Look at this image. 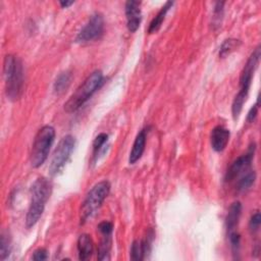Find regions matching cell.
Returning <instances> with one entry per match:
<instances>
[{
	"instance_id": "cell-11",
	"label": "cell",
	"mask_w": 261,
	"mask_h": 261,
	"mask_svg": "<svg viewBox=\"0 0 261 261\" xmlns=\"http://www.w3.org/2000/svg\"><path fill=\"white\" fill-rule=\"evenodd\" d=\"M231 138L230 129L222 125L215 126L210 135V143L211 147L216 152H221L225 149L226 145L229 144Z\"/></svg>"
},
{
	"instance_id": "cell-10",
	"label": "cell",
	"mask_w": 261,
	"mask_h": 261,
	"mask_svg": "<svg viewBox=\"0 0 261 261\" xmlns=\"http://www.w3.org/2000/svg\"><path fill=\"white\" fill-rule=\"evenodd\" d=\"M125 17H126V27L130 33H135L141 24L142 21V11L141 3L129 0L125 3L124 7Z\"/></svg>"
},
{
	"instance_id": "cell-16",
	"label": "cell",
	"mask_w": 261,
	"mask_h": 261,
	"mask_svg": "<svg viewBox=\"0 0 261 261\" xmlns=\"http://www.w3.org/2000/svg\"><path fill=\"white\" fill-rule=\"evenodd\" d=\"M72 77L73 76L70 71H66V72H62L61 74H59L53 85L54 92L56 94H62L63 92H66L71 85Z\"/></svg>"
},
{
	"instance_id": "cell-23",
	"label": "cell",
	"mask_w": 261,
	"mask_h": 261,
	"mask_svg": "<svg viewBox=\"0 0 261 261\" xmlns=\"http://www.w3.org/2000/svg\"><path fill=\"white\" fill-rule=\"evenodd\" d=\"M107 140H108V135L105 133H101L95 138V140L93 142V153H94L95 158L97 157V155H98L99 151L102 149V147H104Z\"/></svg>"
},
{
	"instance_id": "cell-8",
	"label": "cell",
	"mask_w": 261,
	"mask_h": 261,
	"mask_svg": "<svg viewBox=\"0 0 261 261\" xmlns=\"http://www.w3.org/2000/svg\"><path fill=\"white\" fill-rule=\"evenodd\" d=\"M104 31V19L100 13L91 16L87 24L78 34L76 41L78 43H86L99 39Z\"/></svg>"
},
{
	"instance_id": "cell-5",
	"label": "cell",
	"mask_w": 261,
	"mask_h": 261,
	"mask_svg": "<svg viewBox=\"0 0 261 261\" xmlns=\"http://www.w3.org/2000/svg\"><path fill=\"white\" fill-rule=\"evenodd\" d=\"M110 192V184L108 181H101L94 185L86 195L80 209L81 223L87 222L92 218L99 208L102 206L104 200Z\"/></svg>"
},
{
	"instance_id": "cell-14",
	"label": "cell",
	"mask_w": 261,
	"mask_h": 261,
	"mask_svg": "<svg viewBox=\"0 0 261 261\" xmlns=\"http://www.w3.org/2000/svg\"><path fill=\"white\" fill-rule=\"evenodd\" d=\"M94 250V244L91 236L87 234H83L78 239V252H79V259L80 260H87L89 259Z\"/></svg>"
},
{
	"instance_id": "cell-22",
	"label": "cell",
	"mask_w": 261,
	"mask_h": 261,
	"mask_svg": "<svg viewBox=\"0 0 261 261\" xmlns=\"http://www.w3.org/2000/svg\"><path fill=\"white\" fill-rule=\"evenodd\" d=\"M227 237H229V240H230V244H231V248H232V251H233L234 258L239 259L241 236L237 231H235V232H232V233L227 234Z\"/></svg>"
},
{
	"instance_id": "cell-3",
	"label": "cell",
	"mask_w": 261,
	"mask_h": 261,
	"mask_svg": "<svg viewBox=\"0 0 261 261\" xmlns=\"http://www.w3.org/2000/svg\"><path fill=\"white\" fill-rule=\"evenodd\" d=\"M260 47L258 46L250 55L249 59L247 60L243 72L241 74V78H240V90L238 92V94L236 95L234 101H233V105H232V113H233V117L234 119H238V117L240 116V113L243 109V106L247 100L248 97V93H249V89L252 83V79L254 76V73L258 67L259 63V59H260Z\"/></svg>"
},
{
	"instance_id": "cell-29",
	"label": "cell",
	"mask_w": 261,
	"mask_h": 261,
	"mask_svg": "<svg viewBox=\"0 0 261 261\" xmlns=\"http://www.w3.org/2000/svg\"><path fill=\"white\" fill-rule=\"evenodd\" d=\"M59 4H60V6H61V8L67 9V8L71 7L72 5H74V2H60Z\"/></svg>"
},
{
	"instance_id": "cell-15",
	"label": "cell",
	"mask_w": 261,
	"mask_h": 261,
	"mask_svg": "<svg viewBox=\"0 0 261 261\" xmlns=\"http://www.w3.org/2000/svg\"><path fill=\"white\" fill-rule=\"evenodd\" d=\"M173 6H174V3L168 2V3H166V5L160 9V11L158 12V14L155 16V18L151 21V23H150V25H149V28H148V33H149V34L156 33V32L160 29V27H161V25H162V23H164V21H165V19H166V16H167L168 12L170 11V9H172Z\"/></svg>"
},
{
	"instance_id": "cell-4",
	"label": "cell",
	"mask_w": 261,
	"mask_h": 261,
	"mask_svg": "<svg viewBox=\"0 0 261 261\" xmlns=\"http://www.w3.org/2000/svg\"><path fill=\"white\" fill-rule=\"evenodd\" d=\"M103 81L104 78L101 71L93 72L66 102L64 110L69 113L79 110L102 86Z\"/></svg>"
},
{
	"instance_id": "cell-26",
	"label": "cell",
	"mask_w": 261,
	"mask_h": 261,
	"mask_svg": "<svg viewBox=\"0 0 261 261\" xmlns=\"http://www.w3.org/2000/svg\"><path fill=\"white\" fill-rule=\"evenodd\" d=\"M99 233L101 235H105V234H112V231H113V224L109 221H102L98 224L97 226Z\"/></svg>"
},
{
	"instance_id": "cell-27",
	"label": "cell",
	"mask_w": 261,
	"mask_h": 261,
	"mask_svg": "<svg viewBox=\"0 0 261 261\" xmlns=\"http://www.w3.org/2000/svg\"><path fill=\"white\" fill-rule=\"evenodd\" d=\"M48 258V252L46 249L44 248H39L37 249L34 253H33V256H32V259L33 260H38V261H42V260H46Z\"/></svg>"
},
{
	"instance_id": "cell-19",
	"label": "cell",
	"mask_w": 261,
	"mask_h": 261,
	"mask_svg": "<svg viewBox=\"0 0 261 261\" xmlns=\"http://www.w3.org/2000/svg\"><path fill=\"white\" fill-rule=\"evenodd\" d=\"M149 253L144 241H134L132 244V248H130V259L139 261L143 260L146 256V254Z\"/></svg>"
},
{
	"instance_id": "cell-24",
	"label": "cell",
	"mask_w": 261,
	"mask_h": 261,
	"mask_svg": "<svg viewBox=\"0 0 261 261\" xmlns=\"http://www.w3.org/2000/svg\"><path fill=\"white\" fill-rule=\"evenodd\" d=\"M223 6H224V3L215 4L214 15H213V23L215 26H219L221 23V19L223 15Z\"/></svg>"
},
{
	"instance_id": "cell-20",
	"label": "cell",
	"mask_w": 261,
	"mask_h": 261,
	"mask_svg": "<svg viewBox=\"0 0 261 261\" xmlns=\"http://www.w3.org/2000/svg\"><path fill=\"white\" fill-rule=\"evenodd\" d=\"M240 45H241L240 40L233 39V38L224 40V42H223V43L221 44V46H220L219 57L224 58L225 56H227L229 54H231L233 51H235L236 49H238Z\"/></svg>"
},
{
	"instance_id": "cell-9",
	"label": "cell",
	"mask_w": 261,
	"mask_h": 261,
	"mask_svg": "<svg viewBox=\"0 0 261 261\" xmlns=\"http://www.w3.org/2000/svg\"><path fill=\"white\" fill-rule=\"evenodd\" d=\"M255 150H256V144L252 143L250 145L247 153L238 157L232 164V166L230 167V169L227 170V172L225 174L224 181L226 183H232V182L236 181L243 174H245L246 172L251 170V165H252V160L254 158Z\"/></svg>"
},
{
	"instance_id": "cell-13",
	"label": "cell",
	"mask_w": 261,
	"mask_h": 261,
	"mask_svg": "<svg viewBox=\"0 0 261 261\" xmlns=\"http://www.w3.org/2000/svg\"><path fill=\"white\" fill-rule=\"evenodd\" d=\"M242 213V204L239 201L234 202L227 211V215L225 218V226H226V232L227 234L237 231L239 220L241 217Z\"/></svg>"
},
{
	"instance_id": "cell-6",
	"label": "cell",
	"mask_w": 261,
	"mask_h": 261,
	"mask_svg": "<svg viewBox=\"0 0 261 261\" xmlns=\"http://www.w3.org/2000/svg\"><path fill=\"white\" fill-rule=\"evenodd\" d=\"M55 139V129L51 125H44L41 127L34 139L31 150L30 161L35 169L40 168L48 158L50 149Z\"/></svg>"
},
{
	"instance_id": "cell-1",
	"label": "cell",
	"mask_w": 261,
	"mask_h": 261,
	"mask_svg": "<svg viewBox=\"0 0 261 261\" xmlns=\"http://www.w3.org/2000/svg\"><path fill=\"white\" fill-rule=\"evenodd\" d=\"M52 192V184L46 178L37 179L31 187V202L26 217V226L33 227L41 218Z\"/></svg>"
},
{
	"instance_id": "cell-2",
	"label": "cell",
	"mask_w": 261,
	"mask_h": 261,
	"mask_svg": "<svg viewBox=\"0 0 261 261\" xmlns=\"http://www.w3.org/2000/svg\"><path fill=\"white\" fill-rule=\"evenodd\" d=\"M4 73L8 98L12 101L19 100L24 89V70L21 59L13 54L7 55Z\"/></svg>"
},
{
	"instance_id": "cell-28",
	"label": "cell",
	"mask_w": 261,
	"mask_h": 261,
	"mask_svg": "<svg viewBox=\"0 0 261 261\" xmlns=\"http://www.w3.org/2000/svg\"><path fill=\"white\" fill-rule=\"evenodd\" d=\"M257 114H258V101H257V103L250 109V111L248 112L247 120H248L249 122H253V121L256 119Z\"/></svg>"
},
{
	"instance_id": "cell-21",
	"label": "cell",
	"mask_w": 261,
	"mask_h": 261,
	"mask_svg": "<svg viewBox=\"0 0 261 261\" xmlns=\"http://www.w3.org/2000/svg\"><path fill=\"white\" fill-rule=\"evenodd\" d=\"M12 252V239L9 234L3 233L0 241V259L6 260Z\"/></svg>"
},
{
	"instance_id": "cell-17",
	"label": "cell",
	"mask_w": 261,
	"mask_h": 261,
	"mask_svg": "<svg viewBox=\"0 0 261 261\" xmlns=\"http://www.w3.org/2000/svg\"><path fill=\"white\" fill-rule=\"evenodd\" d=\"M256 180V173L253 170H249L248 172H246L245 174H243L239 180L238 183L236 185L237 190L239 192H245L247 190H249L255 183Z\"/></svg>"
},
{
	"instance_id": "cell-25",
	"label": "cell",
	"mask_w": 261,
	"mask_h": 261,
	"mask_svg": "<svg viewBox=\"0 0 261 261\" xmlns=\"http://www.w3.org/2000/svg\"><path fill=\"white\" fill-rule=\"evenodd\" d=\"M260 223H261V216H260L259 211H256L251 216V219H250V222H249L250 232L251 233H256L260 227Z\"/></svg>"
},
{
	"instance_id": "cell-12",
	"label": "cell",
	"mask_w": 261,
	"mask_h": 261,
	"mask_svg": "<svg viewBox=\"0 0 261 261\" xmlns=\"http://www.w3.org/2000/svg\"><path fill=\"white\" fill-rule=\"evenodd\" d=\"M146 139H147V130L146 128H143L140 130V133L137 135L134 141L132 151H130L129 157H128L129 165H135L142 157L146 146Z\"/></svg>"
},
{
	"instance_id": "cell-18",
	"label": "cell",
	"mask_w": 261,
	"mask_h": 261,
	"mask_svg": "<svg viewBox=\"0 0 261 261\" xmlns=\"http://www.w3.org/2000/svg\"><path fill=\"white\" fill-rule=\"evenodd\" d=\"M111 235L112 234L101 235L102 240L98 247V256H97L99 260H108L110 258L109 252L111 248Z\"/></svg>"
},
{
	"instance_id": "cell-7",
	"label": "cell",
	"mask_w": 261,
	"mask_h": 261,
	"mask_svg": "<svg viewBox=\"0 0 261 261\" xmlns=\"http://www.w3.org/2000/svg\"><path fill=\"white\" fill-rule=\"evenodd\" d=\"M75 146L76 139L72 135H67L59 141L50 160L49 174L51 177H55L61 173L69 161Z\"/></svg>"
}]
</instances>
